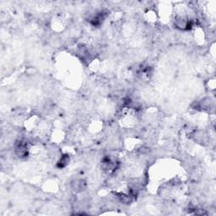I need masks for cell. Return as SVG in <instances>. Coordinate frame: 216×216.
<instances>
[{
	"label": "cell",
	"mask_w": 216,
	"mask_h": 216,
	"mask_svg": "<svg viewBox=\"0 0 216 216\" xmlns=\"http://www.w3.org/2000/svg\"><path fill=\"white\" fill-rule=\"evenodd\" d=\"M15 149L16 155L19 157H25L28 155V148L27 144L23 140H18L15 144Z\"/></svg>",
	"instance_id": "1"
},
{
	"label": "cell",
	"mask_w": 216,
	"mask_h": 216,
	"mask_svg": "<svg viewBox=\"0 0 216 216\" xmlns=\"http://www.w3.org/2000/svg\"><path fill=\"white\" fill-rule=\"evenodd\" d=\"M73 187H74V190H76V191H82L85 187V182L82 180L75 181L73 183Z\"/></svg>",
	"instance_id": "2"
},
{
	"label": "cell",
	"mask_w": 216,
	"mask_h": 216,
	"mask_svg": "<svg viewBox=\"0 0 216 216\" xmlns=\"http://www.w3.org/2000/svg\"><path fill=\"white\" fill-rule=\"evenodd\" d=\"M69 163V156L67 155H64L63 157L61 158V160L59 161L58 164V166L59 168H62V167H64L67 164Z\"/></svg>",
	"instance_id": "3"
}]
</instances>
